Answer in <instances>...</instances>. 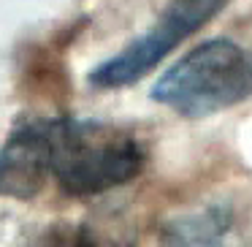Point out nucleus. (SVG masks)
I'll return each instance as SVG.
<instances>
[{
    "mask_svg": "<svg viewBox=\"0 0 252 247\" xmlns=\"http://www.w3.org/2000/svg\"><path fill=\"white\" fill-rule=\"evenodd\" d=\"M225 3L228 0H168V6L147 33L133 38L125 49L90 71V84L98 90H120L144 79L182 41L198 33L212 17H217Z\"/></svg>",
    "mask_w": 252,
    "mask_h": 247,
    "instance_id": "3",
    "label": "nucleus"
},
{
    "mask_svg": "<svg viewBox=\"0 0 252 247\" xmlns=\"http://www.w3.org/2000/svg\"><path fill=\"white\" fill-rule=\"evenodd\" d=\"M46 174L35 155L8 136L6 147L0 149V196H17V198H30L41 190Z\"/></svg>",
    "mask_w": 252,
    "mask_h": 247,
    "instance_id": "4",
    "label": "nucleus"
},
{
    "mask_svg": "<svg viewBox=\"0 0 252 247\" xmlns=\"http://www.w3.org/2000/svg\"><path fill=\"white\" fill-rule=\"evenodd\" d=\"M11 136L35 155L44 174L68 196H100L114 190L136 179L147 160L133 133L95 120H28L19 122Z\"/></svg>",
    "mask_w": 252,
    "mask_h": 247,
    "instance_id": "1",
    "label": "nucleus"
},
{
    "mask_svg": "<svg viewBox=\"0 0 252 247\" xmlns=\"http://www.w3.org/2000/svg\"><path fill=\"white\" fill-rule=\"evenodd\" d=\"M252 95V52L214 38L190 49L152 87V101L190 120L212 117Z\"/></svg>",
    "mask_w": 252,
    "mask_h": 247,
    "instance_id": "2",
    "label": "nucleus"
}]
</instances>
